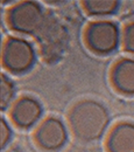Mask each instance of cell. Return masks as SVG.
<instances>
[{
	"instance_id": "cell-1",
	"label": "cell",
	"mask_w": 134,
	"mask_h": 152,
	"mask_svg": "<svg viewBox=\"0 0 134 152\" xmlns=\"http://www.w3.org/2000/svg\"><path fill=\"white\" fill-rule=\"evenodd\" d=\"M68 121L70 130L77 139L95 142L106 132L110 115L101 103L93 99H84L71 108Z\"/></svg>"
},
{
	"instance_id": "cell-2",
	"label": "cell",
	"mask_w": 134,
	"mask_h": 152,
	"mask_svg": "<svg viewBox=\"0 0 134 152\" xmlns=\"http://www.w3.org/2000/svg\"><path fill=\"white\" fill-rule=\"evenodd\" d=\"M6 20L12 31L23 35L38 34L46 25L42 7L35 1H21L13 5L7 12Z\"/></svg>"
},
{
	"instance_id": "cell-3",
	"label": "cell",
	"mask_w": 134,
	"mask_h": 152,
	"mask_svg": "<svg viewBox=\"0 0 134 152\" xmlns=\"http://www.w3.org/2000/svg\"><path fill=\"white\" fill-rule=\"evenodd\" d=\"M120 39L119 28L113 21L97 20L88 25L84 40L89 49L99 55H107L114 52Z\"/></svg>"
},
{
	"instance_id": "cell-4",
	"label": "cell",
	"mask_w": 134,
	"mask_h": 152,
	"mask_svg": "<svg viewBox=\"0 0 134 152\" xmlns=\"http://www.w3.org/2000/svg\"><path fill=\"white\" fill-rule=\"evenodd\" d=\"M2 66L13 74H21L30 69L35 61V53L32 45L22 38L11 37L2 47Z\"/></svg>"
},
{
	"instance_id": "cell-5",
	"label": "cell",
	"mask_w": 134,
	"mask_h": 152,
	"mask_svg": "<svg viewBox=\"0 0 134 152\" xmlns=\"http://www.w3.org/2000/svg\"><path fill=\"white\" fill-rule=\"evenodd\" d=\"M68 138L64 123L56 117L46 118L34 133L35 143L43 150L55 151L61 149Z\"/></svg>"
},
{
	"instance_id": "cell-6",
	"label": "cell",
	"mask_w": 134,
	"mask_h": 152,
	"mask_svg": "<svg viewBox=\"0 0 134 152\" xmlns=\"http://www.w3.org/2000/svg\"><path fill=\"white\" fill-rule=\"evenodd\" d=\"M42 114V107L35 98L22 96L12 105L11 118L21 129H29L38 122Z\"/></svg>"
},
{
	"instance_id": "cell-7",
	"label": "cell",
	"mask_w": 134,
	"mask_h": 152,
	"mask_svg": "<svg viewBox=\"0 0 134 152\" xmlns=\"http://www.w3.org/2000/svg\"><path fill=\"white\" fill-rule=\"evenodd\" d=\"M111 83L117 91L134 95V58H120L111 70Z\"/></svg>"
},
{
	"instance_id": "cell-8",
	"label": "cell",
	"mask_w": 134,
	"mask_h": 152,
	"mask_svg": "<svg viewBox=\"0 0 134 152\" xmlns=\"http://www.w3.org/2000/svg\"><path fill=\"white\" fill-rule=\"evenodd\" d=\"M109 152H134V124L121 122L114 125L106 139Z\"/></svg>"
},
{
	"instance_id": "cell-9",
	"label": "cell",
	"mask_w": 134,
	"mask_h": 152,
	"mask_svg": "<svg viewBox=\"0 0 134 152\" xmlns=\"http://www.w3.org/2000/svg\"><path fill=\"white\" fill-rule=\"evenodd\" d=\"M119 6L114 0H86L83 1L84 11L92 17H106L113 14Z\"/></svg>"
},
{
	"instance_id": "cell-10",
	"label": "cell",
	"mask_w": 134,
	"mask_h": 152,
	"mask_svg": "<svg viewBox=\"0 0 134 152\" xmlns=\"http://www.w3.org/2000/svg\"><path fill=\"white\" fill-rule=\"evenodd\" d=\"M14 86L13 82L5 75H1V82H0V103H1V109L5 110L13 101L14 98Z\"/></svg>"
},
{
	"instance_id": "cell-11",
	"label": "cell",
	"mask_w": 134,
	"mask_h": 152,
	"mask_svg": "<svg viewBox=\"0 0 134 152\" xmlns=\"http://www.w3.org/2000/svg\"><path fill=\"white\" fill-rule=\"evenodd\" d=\"M122 45L126 52L134 54V21L127 23L122 31Z\"/></svg>"
},
{
	"instance_id": "cell-12",
	"label": "cell",
	"mask_w": 134,
	"mask_h": 152,
	"mask_svg": "<svg viewBox=\"0 0 134 152\" xmlns=\"http://www.w3.org/2000/svg\"><path fill=\"white\" fill-rule=\"evenodd\" d=\"M11 136H12V130L9 128V124L5 119H1V123H0V143H1L2 149L11 140Z\"/></svg>"
}]
</instances>
